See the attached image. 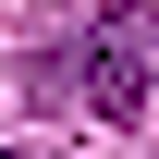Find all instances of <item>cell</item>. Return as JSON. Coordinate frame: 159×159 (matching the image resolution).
<instances>
[{
    "mask_svg": "<svg viewBox=\"0 0 159 159\" xmlns=\"http://www.w3.org/2000/svg\"><path fill=\"white\" fill-rule=\"evenodd\" d=\"M147 61H159V0H122V12H98L74 49L49 61V74H74V98L98 110V122H135V110H147V86H159Z\"/></svg>",
    "mask_w": 159,
    "mask_h": 159,
    "instance_id": "obj_1",
    "label": "cell"
}]
</instances>
